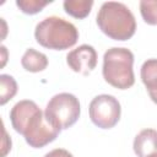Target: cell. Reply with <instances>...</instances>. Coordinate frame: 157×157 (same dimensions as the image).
Returning a JSON list of instances; mask_svg holds the SVG:
<instances>
[{
    "label": "cell",
    "mask_w": 157,
    "mask_h": 157,
    "mask_svg": "<svg viewBox=\"0 0 157 157\" xmlns=\"http://www.w3.org/2000/svg\"><path fill=\"white\" fill-rule=\"evenodd\" d=\"M11 125L16 132L23 135L26 142L33 148H42L53 142L60 131L45 118L40 108L29 99L17 102L10 112Z\"/></svg>",
    "instance_id": "6da1fadb"
},
{
    "label": "cell",
    "mask_w": 157,
    "mask_h": 157,
    "mask_svg": "<svg viewBox=\"0 0 157 157\" xmlns=\"http://www.w3.org/2000/svg\"><path fill=\"white\" fill-rule=\"evenodd\" d=\"M99 29L114 40H128L136 31V21L130 9L123 2H103L97 13Z\"/></svg>",
    "instance_id": "7a4b0ae2"
},
{
    "label": "cell",
    "mask_w": 157,
    "mask_h": 157,
    "mask_svg": "<svg viewBox=\"0 0 157 157\" xmlns=\"http://www.w3.org/2000/svg\"><path fill=\"white\" fill-rule=\"evenodd\" d=\"M34 37L37 43L47 49L64 50L77 43L78 31L71 22L58 16H49L36 26Z\"/></svg>",
    "instance_id": "3957f363"
},
{
    "label": "cell",
    "mask_w": 157,
    "mask_h": 157,
    "mask_svg": "<svg viewBox=\"0 0 157 157\" xmlns=\"http://www.w3.org/2000/svg\"><path fill=\"white\" fill-rule=\"evenodd\" d=\"M134 54L126 48H110L103 56V77L105 82L119 90H128L135 83L132 70Z\"/></svg>",
    "instance_id": "277c9868"
},
{
    "label": "cell",
    "mask_w": 157,
    "mask_h": 157,
    "mask_svg": "<svg viewBox=\"0 0 157 157\" xmlns=\"http://www.w3.org/2000/svg\"><path fill=\"white\" fill-rule=\"evenodd\" d=\"M80 113L81 108L78 99L67 92L52 97L44 110L47 120L59 131L72 126L78 120Z\"/></svg>",
    "instance_id": "5b68a950"
},
{
    "label": "cell",
    "mask_w": 157,
    "mask_h": 157,
    "mask_svg": "<svg viewBox=\"0 0 157 157\" xmlns=\"http://www.w3.org/2000/svg\"><path fill=\"white\" fill-rule=\"evenodd\" d=\"M88 113L96 126L101 129H112L120 119L121 108L119 101L114 96L99 94L91 101Z\"/></svg>",
    "instance_id": "8992f818"
},
{
    "label": "cell",
    "mask_w": 157,
    "mask_h": 157,
    "mask_svg": "<svg viewBox=\"0 0 157 157\" xmlns=\"http://www.w3.org/2000/svg\"><path fill=\"white\" fill-rule=\"evenodd\" d=\"M97 52L92 45L82 44L66 55L69 67L82 75H88L97 65Z\"/></svg>",
    "instance_id": "52a82bcc"
},
{
    "label": "cell",
    "mask_w": 157,
    "mask_h": 157,
    "mask_svg": "<svg viewBox=\"0 0 157 157\" xmlns=\"http://www.w3.org/2000/svg\"><path fill=\"white\" fill-rule=\"evenodd\" d=\"M134 152L137 157H147L157 152V130L144 129L134 139Z\"/></svg>",
    "instance_id": "ba28073f"
},
{
    "label": "cell",
    "mask_w": 157,
    "mask_h": 157,
    "mask_svg": "<svg viewBox=\"0 0 157 157\" xmlns=\"http://www.w3.org/2000/svg\"><path fill=\"white\" fill-rule=\"evenodd\" d=\"M21 65L26 71L29 72H39L47 69L48 66V58L45 54L37 52L33 48H29L25 52L21 59Z\"/></svg>",
    "instance_id": "9c48e42d"
},
{
    "label": "cell",
    "mask_w": 157,
    "mask_h": 157,
    "mask_svg": "<svg viewBox=\"0 0 157 157\" xmlns=\"http://www.w3.org/2000/svg\"><path fill=\"white\" fill-rule=\"evenodd\" d=\"M141 80L148 94L157 92V59H148L141 66Z\"/></svg>",
    "instance_id": "30bf717a"
},
{
    "label": "cell",
    "mask_w": 157,
    "mask_h": 157,
    "mask_svg": "<svg viewBox=\"0 0 157 157\" xmlns=\"http://www.w3.org/2000/svg\"><path fill=\"white\" fill-rule=\"evenodd\" d=\"M64 10L67 15L71 17H75L77 20H82L87 17L91 12V9L93 6V1L88 0H65L64 1Z\"/></svg>",
    "instance_id": "8fae6325"
},
{
    "label": "cell",
    "mask_w": 157,
    "mask_h": 157,
    "mask_svg": "<svg viewBox=\"0 0 157 157\" xmlns=\"http://www.w3.org/2000/svg\"><path fill=\"white\" fill-rule=\"evenodd\" d=\"M17 93V83L10 75H0V104L4 105Z\"/></svg>",
    "instance_id": "7c38bea8"
},
{
    "label": "cell",
    "mask_w": 157,
    "mask_h": 157,
    "mask_svg": "<svg viewBox=\"0 0 157 157\" xmlns=\"http://www.w3.org/2000/svg\"><path fill=\"white\" fill-rule=\"evenodd\" d=\"M140 12L144 21L147 25H157V0H142L140 1Z\"/></svg>",
    "instance_id": "4fadbf2b"
},
{
    "label": "cell",
    "mask_w": 157,
    "mask_h": 157,
    "mask_svg": "<svg viewBox=\"0 0 157 157\" xmlns=\"http://www.w3.org/2000/svg\"><path fill=\"white\" fill-rule=\"evenodd\" d=\"M52 1H39V0H17L16 5L17 7L27 15H34L40 12L48 4Z\"/></svg>",
    "instance_id": "5bb4252c"
},
{
    "label": "cell",
    "mask_w": 157,
    "mask_h": 157,
    "mask_svg": "<svg viewBox=\"0 0 157 157\" xmlns=\"http://www.w3.org/2000/svg\"><path fill=\"white\" fill-rule=\"evenodd\" d=\"M44 157H74V156L64 148H55V150H52L50 152L45 153Z\"/></svg>",
    "instance_id": "9a60e30c"
},
{
    "label": "cell",
    "mask_w": 157,
    "mask_h": 157,
    "mask_svg": "<svg viewBox=\"0 0 157 157\" xmlns=\"http://www.w3.org/2000/svg\"><path fill=\"white\" fill-rule=\"evenodd\" d=\"M147 157H157V152H155V153H152V155H150Z\"/></svg>",
    "instance_id": "2e32d148"
}]
</instances>
